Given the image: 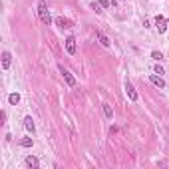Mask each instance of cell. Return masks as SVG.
<instances>
[{
    "instance_id": "6da1fadb",
    "label": "cell",
    "mask_w": 169,
    "mask_h": 169,
    "mask_svg": "<svg viewBox=\"0 0 169 169\" xmlns=\"http://www.w3.org/2000/svg\"><path fill=\"white\" fill-rule=\"evenodd\" d=\"M38 14H40V20H42L44 24H50V22H52V16H50V12H48L46 0H40V2H38Z\"/></svg>"
},
{
    "instance_id": "7a4b0ae2",
    "label": "cell",
    "mask_w": 169,
    "mask_h": 169,
    "mask_svg": "<svg viewBox=\"0 0 169 169\" xmlns=\"http://www.w3.org/2000/svg\"><path fill=\"white\" fill-rule=\"evenodd\" d=\"M60 74H62V78L66 80V84L70 86V88H74V86H76V80H74V76H72V74H70V72H68L64 66H60Z\"/></svg>"
},
{
    "instance_id": "3957f363",
    "label": "cell",
    "mask_w": 169,
    "mask_h": 169,
    "mask_svg": "<svg viewBox=\"0 0 169 169\" xmlns=\"http://www.w3.org/2000/svg\"><path fill=\"white\" fill-rule=\"evenodd\" d=\"M66 52H68L70 56L76 54V38H74V36H68V38H66Z\"/></svg>"
},
{
    "instance_id": "277c9868",
    "label": "cell",
    "mask_w": 169,
    "mask_h": 169,
    "mask_svg": "<svg viewBox=\"0 0 169 169\" xmlns=\"http://www.w3.org/2000/svg\"><path fill=\"white\" fill-rule=\"evenodd\" d=\"M155 26H157L159 34H163V32L167 30V20H165L163 16H157V18H155Z\"/></svg>"
},
{
    "instance_id": "5b68a950",
    "label": "cell",
    "mask_w": 169,
    "mask_h": 169,
    "mask_svg": "<svg viewBox=\"0 0 169 169\" xmlns=\"http://www.w3.org/2000/svg\"><path fill=\"white\" fill-rule=\"evenodd\" d=\"M126 94L131 102H137V92H135V88L129 84V82H126Z\"/></svg>"
},
{
    "instance_id": "8992f818",
    "label": "cell",
    "mask_w": 169,
    "mask_h": 169,
    "mask_svg": "<svg viewBox=\"0 0 169 169\" xmlns=\"http://www.w3.org/2000/svg\"><path fill=\"white\" fill-rule=\"evenodd\" d=\"M10 62H12L10 52H2V68H4V70H8V68H10Z\"/></svg>"
},
{
    "instance_id": "52a82bcc",
    "label": "cell",
    "mask_w": 169,
    "mask_h": 169,
    "mask_svg": "<svg viewBox=\"0 0 169 169\" xmlns=\"http://www.w3.org/2000/svg\"><path fill=\"white\" fill-rule=\"evenodd\" d=\"M149 80H151V84H153V86H157V88H161V90L165 88V82H163V78H161V76H151Z\"/></svg>"
},
{
    "instance_id": "ba28073f",
    "label": "cell",
    "mask_w": 169,
    "mask_h": 169,
    "mask_svg": "<svg viewBox=\"0 0 169 169\" xmlns=\"http://www.w3.org/2000/svg\"><path fill=\"white\" fill-rule=\"evenodd\" d=\"M24 127L30 131V133H34V129H36V126H34V120L28 116V118H24Z\"/></svg>"
},
{
    "instance_id": "9c48e42d",
    "label": "cell",
    "mask_w": 169,
    "mask_h": 169,
    "mask_svg": "<svg viewBox=\"0 0 169 169\" xmlns=\"http://www.w3.org/2000/svg\"><path fill=\"white\" fill-rule=\"evenodd\" d=\"M26 165H28V167H34V169H36L38 165H40V161H38L34 155H28V157H26Z\"/></svg>"
},
{
    "instance_id": "30bf717a",
    "label": "cell",
    "mask_w": 169,
    "mask_h": 169,
    "mask_svg": "<svg viewBox=\"0 0 169 169\" xmlns=\"http://www.w3.org/2000/svg\"><path fill=\"white\" fill-rule=\"evenodd\" d=\"M96 36H98V40L102 42V46H106V48H110V46H112V42H110V38H108V36H104L102 32H98Z\"/></svg>"
},
{
    "instance_id": "8fae6325",
    "label": "cell",
    "mask_w": 169,
    "mask_h": 169,
    "mask_svg": "<svg viewBox=\"0 0 169 169\" xmlns=\"http://www.w3.org/2000/svg\"><path fill=\"white\" fill-rule=\"evenodd\" d=\"M56 24H58L60 28H70V26H72V22H70V20H66V18H62V16H60V18H56Z\"/></svg>"
},
{
    "instance_id": "7c38bea8",
    "label": "cell",
    "mask_w": 169,
    "mask_h": 169,
    "mask_svg": "<svg viewBox=\"0 0 169 169\" xmlns=\"http://www.w3.org/2000/svg\"><path fill=\"white\" fill-rule=\"evenodd\" d=\"M104 114H106V118H108V120H112V118H114V110H112V106H110V104H104Z\"/></svg>"
},
{
    "instance_id": "4fadbf2b",
    "label": "cell",
    "mask_w": 169,
    "mask_h": 169,
    "mask_svg": "<svg viewBox=\"0 0 169 169\" xmlns=\"http://www.w3.org/2000/svg\"><path fill=\"white\" fill-rule=\"evenodd\" d=\"M8 102H10V106H16L20 102V94H10L8 96Z\"/></svg>"
},
{
    "instance_id": "5bb4252c",
    "label": "cell",
    "mask_w": 169,
    "mask_h": 169,
    "mask_svg": "<svg viewBox=\"0 0 169 169\" xmlns=\"http://www.w3.org/2000/svg\"><path fill=\"white\" fill-rule=\"evenodd\" d=\"M90 6H92V10H96V12H98V14H102V12H104V6H102V4H100V2H92V4H90Z\"/></svg>"
},
{
    "instance_id": "9a60e30c",
    "label": "cell",
    "mask_w": 169,
    "mask_h": 169,
    "mask_svg": "<svg viewBox=\"0 0 169 169\" xmlns=\"http://www.w3.org/2000/svg\"><path fill=\"white\" fill-rule=\"evenodd\" d=\"M20 145L22 147H32V139L30 137H24V139H20Z\"/></svg>"
},
{
    "instance_id": "2e32d148",
    "label": "cell",
    "mask_w": 169,
    "mask_h": 169,
    "mask_svg": "<svg viewBox=\"0 0 169 169\" xmlns=\"http://www.w3.org/2000/svg\"><path fill=\"white\" fill-rule=\"evenodd\" d=\"M151 58H153V60H157V62H159V60H163L161 52H157V50H153V52H151Z\"/></svg>"
},
{
    "instance_id": "e0dca14e",
    "label": "cell",
    "mask_w": 169,
    "mask_h": 169,
    "mask_svg": "<svg viewBox=\"0 0 169 169\" xmlns=\"http://www.w3.org/2000/svg\"><path fill=\"white\" fill-rule=\"evenodd\" d=\"M98 2H100V4H102V6H104V8H110V4H112V2H110V0H98Z\"/></svg>"
},
{
    "instance_id": "ac0fdd59",
    "label": "cell",
    "mask_w": 169,
    "mask_h": 169,
    "mask_svg": "<svg viewBox=\"0 0 169 169\" xmlns=\"http://www.w3.org/2000/svg\"><path fill=\"white\" fill-rule=\"evenodd\" d=\"M155 74H159V76H161V74H165V72H163V68H161V66H159V64H157V66H155Z\"/></svg>"
}]
</instances>
